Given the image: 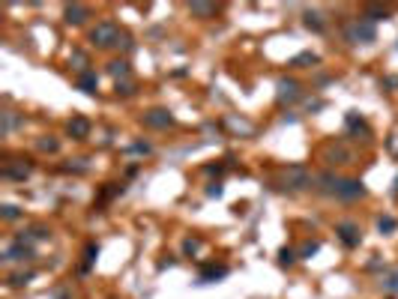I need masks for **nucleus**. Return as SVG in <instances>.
I'll return each mask as SVG.
<instances>
[{"instance_id":"obj_3","label":"nucleus","mask_w":398,"mask_h":299,"mask_svg":"<svg viewBox=\"0 0 398 299\" xmlns=\"http://www.w3.org/2000/svg\"><path fill=\"white\" fill-rule=\"evenodd\" d=\"M117 39H120V27H117L114 21H99V24L90 30V42H93L96 48H114Z\"/></svg>"},{"instance_id":"obj_19","label":"nucleus","mask_w":398,"mask_h":299,"mask_svg":"<svg viewBox=\"0 0 398 299\" xmlns=\"http://www.w3.org/2000/svg\"><path fill=\"white\" fill-rule=\"evenodd\" d=\"M216 3H201V0H195V3H189V12L192 15H198V18H210V15H216Z\"/></svg>"},{"instance_id":"obj_10","label":"nucleus","mask_w":398,"mask_h":299,"mask_svg":"<svg viewBox=\"0 0 398 299\" xmlns=\"http://www.w3.org/2000/svg\"><path fill=\"white\" fill-rule=\"evenodd\" d=\"M30 257H33V248L27 246V243H21V240L9 243L6 251H3V261H9V264H15V261H30Z\"/></svg>"},{"instance_id":"obj_37","label":"nucleus","mask_w":398,"mask_h":299,"mask_svg":"<svg viewBox=\"0 0 398 299\" xmlns=\"http://www.w3.org/2000/svg\"><path fill=\"white\" fill-rule=\"evenodd\" d=\"M381 84H383V87H398V75H389V78H383Z\"/></svg>"},{"instance_id":"obj_25","label":"nucleus","mask_w":398,"mask_h":299,"mask_svg":"<svg viewBox=\"0 0 398 299\" xmlns=\"http://www.w3.org/2000/svg\"><path fill=\"white\" fill-rule=\"evenodd\" d=\"M66 174H87V158H72L69 165H63Z\"/></svg>"},{"instance_id":"obj_34","label":"nucleus","mask_w":398,"mask_h":299,"mask_svg":"<svg viewBox=\"0 0 398 299\" xmlns=\"http://www.w3.org/2000/svg\"><path fill=\"white\" fill-rule=\"evenodd\" d=\"M207 194H210V197H222V194H225V186H222V183H210Z\"/></svg>"},{"instance_id":"obj_15","label":"nucleus","mask_w":398,"mask_h":299,"mask_svg":"<svg viewBox=\"0 0 398 299\" xmlns=\"http://www.w3.org/2000/svg\"><path fill=\"white\" fill-rule=\"evenodd\" d=\"M66 129H69V135H72V138L84 141L87 135H90V120H87V117H72Z\"/></svg>"},{"instance_id":"obj_20","label":"nucleus","mask_w":398,"mask_h":299,"mask_svg":"<svg viewBox=\"0 0 398 299\" xmlns=\"http://www.w3.org/2000/svg\"><path fill=\"white\" fill-rule=\"evenodd\" d=\"M347 129H350V132H356V135H365V138L371 135V129H368V126L363 123V117H356L353 111L347 114Z\"/></svg>"},{"instance_id":"obj_23","label":"nucleus","mask_w":398,"mask_h":299,"mask_svg":"<svg viewBox=\"0 0 398 299\" xmlns=\"http://www.w3.org/2000/svg\"><path fill=\"white\" fill-rule=\"evenodd\" d=\"M69 63L75 66V72L81 75V72H87V54L84 51H72L69 54Z\"/></svg>"},{"instance_id":"obj_6","label":"nucleus","mask_w":398,"mask_h":299,"mask_svg":"<svg viewBox=\"0 0 398 299\" xmlns=\"http://www.w3.org/2000/svg\"><path fill=\"white\" fill-rule=\"evenodd\" d=\"M335 197L338 201H359V197H365V186H363V180H342L338 183V192H335Z\"/></svg>"},{"instance_id":"obj_22","label":"nucleus","mask_w":398,"mask_h":299,"mask_svg":"<svg viewBox=\"0 0 398 299\" xmlns=\"http://www.w3.org/2000/svg\"><path fill=\"white\" fill-rule=\"evenodd\" d=\"M306 27L320 33V30L327 27V21H324V15H320V12H306Z\"/></svg>"},{"instance_id":"obj_14","label":"nucleus","mask_w":398,"mask_h":299,"mask_svg":"<svg viewBox=\"0 0 398 299\" xmlns=\"http://www.w3.org/2000/svg\"><path fill=\"white\" fill-rule=\"evenodd\" d=\"M75 87L81 90V93H96V90H99V75H96V72H81V75H78V78H75Z\"/></svg>"},{"instance_id":"obj_11","label":"nucleus","mask_w":398,"mask_h":299,"mask_svg":"<svg viewBox=\"0 0 398 299\" xmlns=\"http://www.w3.org/2000/svg\"><path fill=\"white\" fill-rule=\"evenodd\" d=\"M30 171H33L30 162H15V165H6V168L0 171V176H3V180H27Z\"/></svg>"},{"instance_id":"obj_29","label":"nucleus","mask_w":398,"mask_h":299,"mask_svg":"<svg viewBox=\"0 0 398 299\" xmlns=\"http://www.w3.org/2000/svg\"><path fill=\"white\" fill-rule=\"evenodd\" d=\"M150 150H153L150 144H144V141H135V144H132V147H129V150H126V153H135V156H147Z\"/></svg>"},{"instance_id":"obj_33","label":"nucleus","mask_w":398,"mask_h":299,"mask_svg":"<svg viewBox=\"0 0 398 299\" xmlns=\"http://www.w3.org/2000/svg\"><path fill=\"white\" fill-rule=\"evenodd\" d=\"M114 48H123V51H132V36L129 33H120V39H117V45Z\"/></svg>"},{"instance_id":"obj_24","label":"nucleus","mask_w":398,"mask_h":299,"mask_svg":"<svg viewBox=\"0 0 398 299\" xmlns=\"http://www.w3.org/2000/svg\"><path fill=\"white\" fill-rule=\"evenodd\" d=\"M36 147H39L42 153H57V150H60V141L45 135V138H39V141H36Z\"/></svg>"},{"instance_id":"obj_13","label":"nucleus","mask_w":398,"mask_h":299,"mask_svg":"<svg viewBox=\"0 0 398 299\" xmlns=\"http://www.w3.org/2000/svg\"><path fill=\"white\" fill-rule=\"evenodd\" d=\"M108 75L120 84V81H129V75H132V66H129V60H111L108 63Z\"/></svg>"},{"instance_id":"obj_9","label":"nucleus","mask_w":398,"mask_h":299,"mask_svg":"<svg viewBox=\"0 0 398 299\" xmlns=\"http://www.w3.org/2000/svg\"><path fill=\"white\" fill-rule=\"evenodd\" d=\"M324 158H327L329 165H350V162H353V153L347 150L345 144H329L327 150H324Z\"/></svg>"},{"instance_id":"obj_36","label":"nucleus","mask_w":398,"mask_h":299,"mask_svg":"<svg viewBox=\"0 0 398 299\" xmlns=\"http://www.w3.org/2000/svg\"><path fill=\"white\" fill-rule=\"evenodd\" d=\"M96 254H99V246H93V243H90V246H87V264H90V261H96Z\"/></svg>"},{"instance_id":"obj_30","label":"nucleus","mask_w":398,"mask_h":299,"mask_svg":"<svg viewBox=\"0 0 398 299\" xmlns=\"http://www.w3.org/2000/svg\"><path fill=\"white\" fill-rule=\"evenodd\" d=\"M114 90H117V96H135V84L132 81H120Z\"/></svg>"},{"instance_id":"obj_7","label":"nucleus","mask_w":398,"mask_h":299,"mask_svg":"<svg viewBox=\"0 0 398 299\" xmlns=\"http://www.w3.org/2000/svg\"><path fill=\"white\" fill-rule=\"evenodd\" d=\"M335 233H338V240H342L347 248H356L363 243V233H359V228H356L353 222H338V225H335Z\"/></svg>"},{"instance_id":"obj_12","label":"nucleus","mask_w":398,"mask_h":299,"mask_svg":"<svg viewBox=\"0 0 398 299\" xmlns=\"http://www.w3.org/2000/svg\"><path fill=\"white\" fill-rule=\"evenodd\" d=\"M63 18H66V24H84L87 18H90V9L87 6H81V3H69L66 9H63Z\"/></svg>"},{"instance_id":"obj_18","label":"nucleus","mask_w":398,"mask_h":299,"mask_svg":"<svg viewBox=\"0 0 398 299\" xmlns=\"http://www.w3.org/2000/svg\"><path fill=\"white\" fill-rule=\"evenodd\" d=\"M317 63H320V57H317V54H312V51H299L294 57V60H291V66H296V69H306V66H317Z\"/></svg>"},{"instance_id":"obj_17","label":"nucleus","mask_w":398,"mask_h":299,"mask_svg":"<svg viewBox=\"0 0 398 299\" xmlns=\"http://www.w3.org/2000/svg\"><path fill=\"white\" fill-rule=\"evenodd\" d=\"M0 117H3V126H0V135H3V138H6V135H12V129H15V126H21V117H18L15 111H3Z\"/></svg>"},{"instance_id":"obj_35","label":"nucleus","mask_w":398,"mask_h":299,"mask_svg":"<svg viewBox=\"0 0 398 299\" xmlns=\"http://www.w3.org/2000/svg\"><path fill=\"white\" fill-rule=\"evenodd\" d=\"M383 287L392 290V293H398V275H386V278H383Z\"/></svg>"},{"instance_id":"obj_2","label":"nucleus","mask_w":398,"mask_h":299,"mask_svg":"<svg viewBox=\"0 0 398 299\" xmlns=\"http://www.w3.org/2000/svg\"><path fill=\"white\" fill-rule=\"evenodd\" d=\"M281 180H285V186H288L291 192H302V189H312L314 186V176L309 174L306 165H288L285 174H281Z\"/></svg>"},{"instance_id":"obj_4","label":"nucleus","mask_w":398,"mask_h":299,"mask_svg":"<svg viewBox=\"0 0 398 299\" xmlns=\"http://www.w3.org/2000/svg\"><path fill=\"white\" fill-rule=\"evenodd\" d=\"M299 96H302L299 81H294V78H278V84H276V99L278 102H296Z\"/></svg>"},{"instance_id":"obj_31","label":"nucleus","mask_w":398,"mask_h":299,"mask_svg":"<svg viewBox=\"0 0 398 299\" xmlns=\"http://www.w3.org/2000/svg\"><path fill=\"white\" fill-rule=\"evenodd\" d=\"M198 248H201V240H195V236H189V240L183 243V251H186V254H198Z\"/></svg>"},{"instance_id":"obj_1","label":"nucleus","mask_w":398,"mask_h":299,"mask_svg":"<svg viewBox=\"0 0 398 299\" xmlns=\"http://www.w3.org/2000/svg\"><path fill=\"white\" fill-rule=\"evenodd\" d=\"M377 39V27L368 21V18H353L350 24H345V42L350 45H368V42H374Z\"/></svg>"},{"instance_id":"obj_16","label":"nucleus","mask_w":398,"mask_h":299,"mask_svg":"<svg viewBox=\"0 0 398 299\" xmlns=\"http://www.w3.org/2000/svg\"><path fill=\"white\" fill-rule=\"evenodd\" d=\"M225 275H228V266H207L201 272L198 284H213V282H219V278H225Z\"/></svg>"},{"instance_id":"obj_26","label":"nucleus","mask_w":398,"mask_h":299,"mask_svg":"<svg viewBox=\"0 0 398 299\" xmlns=\"http://www.w3.org/2000/svg\"><path fill=\"white\" fill-rule=\"evenodd\" d=\"M395 228H398V222L392 215H381V218H377V230H381V233H392Z\"/></svg>"},{"instance_id":"obj_28","label":"nucleus","mask_w":398,"mask_h":299,"mask_svg":"<svg viewBox=\"0 0 398 299\" xmlns=\"http://www.w3.org/2000/svg\"><path fill=\"white\" fill-rule=\"evenodd\" d=\"M0 215H3L6 222H15L21 212H18V207H12V204H3V207H0Z\"/></svg>"},{"instance_id":"obj_5","label":"nucleus","mask_w":398,"mask_h":299,"mask_svg":"<svg viewBox=\"0 0 398 299\" xmlns=\"http://www.w3.org/2000/svg\"><path fill=\"white\" fill-rule=\"evenodd\" d=\"M141 120H144L147 129H171V126H174V114H171V111H165V108H153V111H147Z\"/></svg>"},{"instance_id":"obj_32","label":"nucleus","mask_w":398,"mask_h":299,"mask_svg":"<svg viewBox=\"0 0 398 299\" xmlns=\"http://www.w3.org/2000/svg\"><path fill=\"white\" fill-rule=\"evenodd\" d=\"M317 243H306V246L299 248V257H302V261H306V257H312V254H317Z\"/></svg>"},{"instance_id":"obj_8","label":"nucleus","mask_w":398,"mask_h":299,"mask_svg":"<svg viewBox=\"0 0 398 299\" xmlns=\"http://www.w3.org/2000/svg\"><path fill=\"white\" fill-rule=\"evenodd\" d=\"M338 183H342V176H335L332 171H324V174H317L314 176V192H320V194H332L335 197V192H338Z\"/></svg>"},{"instance_id":"obj_27","label":"nucleus","mask_w":398,"mask_h":299,"mask_svg":"<svg viewBox=\"0 0 398 299\" xmlns=\"http://www.w3.org/2000/svg\"><path fill=\"white\" fill-rule=\"evenodd\" d=\"M278 264H281V266H294L296 264V251H291V248H281V251H278Z\"/></svg>"},{"instance_id":"obj_21","label":"nucleus","mask_w":398,"mask_h":299,"mask_svg":"<svg viewBox=\"0 0 398 299\" xmlns=\"http://www.w3.org/2000/svg\"><path fill=\"white\" fill-rule=\"evenodd\" d=\"M363 18H368L371 24L374 21H381V18H389V9H383V6H374V3H368L363 9Z\"/></svg>"}]
</instances>
